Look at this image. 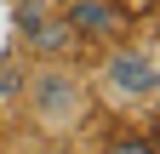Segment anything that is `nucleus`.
Wrapping results in <instances>:
<instances>
[{"mask_svg":"<svg viewBox=\"0 0 160 154\" xmlns=\"http://www.w3.org/2000/svg\"><path fill=\"white\" fill-rule=\"evenodd\" d=\"M92 114V86L80 80L69 63H40L29 74V120L40 137L52 143H69Z\"/></svg>","mask_w":160,"mask_h":154,"instance_id":"f257e3e1","label":"nucleus"},{"mask_svg":"<svg viewBox=\"0 0 160 154\" xmlns=\"http://www.w3.org/2000/svg\"><path fill=\"white\" fill-rule=\"evenodd\" d=\"M154 86H160V74H154L149 46H120V51H109L97 63V91H103L109 108H149Z\"/></svg>","mask_w":160,"mask_h":154,"instance_id":"f03ea898","label":"nucleus"},{"mask_svg":"<svg viewBox=\"0 0 160 154\" xmlns=\"http://www.w3.org/2000/svg\"><path fill=\"white\" fill-rule=\"evenodd\" d=\"M63 23L74 29V40H114L120 29H126V12H120V0H63Z\"/></svg>","mask_w":160,"mask_h":154,"instance_id":"7ed1b4c3","label":"nucleus"},{"mask_svg":"<svg viewBox=\"0 0 160 154\" xmlns=\"http://www.w3.org/2000/svg\"><path fill=\"white\" fill-rule=\"evenodd\" d=\"M23 40H29V51H34V57H46V63H63V57L74 51V29L63 23V17H46V23H40V29H29Z\"/></svg>","mask_w":160,"mask_h":154,"instance_id":"20e7f679","label":"nucleus"},{"mask_svg":"<svg viewBox=\"0 0 160 154\" xmlns=\"http://www.w3.org/2000/svg\"><path fill=\"white\" fill-rule=\"evenodd\" d=\"M109 154H154V143L132 131V137H114V143H109Z\"/></svg>","mask_w":160,"mask_h":154,"instance_id":"39448f33","label":"nucleus"},{"mask_svg":"<svg viewBox=\"0 0 160 154\" xmlns=\"http://www.w3.org/2000/svg\"><path fill=\"white\" fill-rule=\"evenodd\" d=\"M17 154H63V143H52V137H40L34 148H17Z\"/></svg>","mask_w":160,"mask_h":154,"instance_id":"423d86ee","label":"nucleus"}]
</instances>
